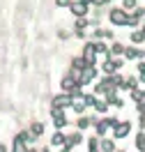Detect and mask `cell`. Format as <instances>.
Segmentation results:
<instances>
[{"label":"cell","mask_w":145,"mask_h":152,"mask_svg":"<svg viewBox=\"0 0 145 152\" xmlns=\"http://www.w3.org/2000/svg\"><path fill=\"white\" fill-rule=\"evenodd\" d=\"M127 16H129V12H125L122 7H111V10H108V21H111V26H117V28L127 26Z\"/></svg>","instance_id":"6da1fadb"},{"label":"cell","mask_w":145,"mask_h":152,"mask_svg":"<svg viewBox=\"0 0 145 152\" xmlns=\"http://www.w3.org/2000/svg\"><path fill=\"white\" fill-rule=\"evenodd\" d=\"M122 65H125V60H120V58H106L104 65H101V74H104V76L115 74V72L122 69Z\"/></svg>","instance_id":"7a4b0ae2"},{"label":"cell","mask_w":145,"mask_h":152,"mask_svg":"<svg viewBox=\"0 0 145 152\" xmlns=\"http://www.w3.org/2000/svg\"><path fill=\"white\" fill-rule=\"evenodd\" d=\"M60 86H62V92H71L74 88H78V72H74V69H69L67 74L62 76V81H60Z\"/></svg>","instance_id":"3957f363"},{"label":"cell","mask_w":145,"mask_h":152,"mask_svg":"<svg viewBox=\"0 0 145 152\" xmlns=\"http://www.w3.org/2000/svg\"><path fill=\"white\" fill-rule=\"evenodd\" d=\"M69 12L74 14V19L87 16V12H90V2H83V0H71V2H69Z\"/></svg>","instance_id":"277c9868"},{"label":"cell","mask_w":145,"mask_h":152,"mask_svg":"<svg viewBox=\"0 0 145 152\" xmlns=\"http://www.w3.org/2000/svg\"><path fill=\"white\" fill-rule=\"evenodd\" d=\"M145 16V7H136V10L129 12V16H127V26L129 28H138L141 26V21Z\"/></svg>","instance_id":"5b68a950"},{"label":"cell","mask_w":145,"mask_h":152,"mask_svg":"<svg viewBox=\"0 0 145 152\" xmlns=\"http://www.w3.org/2000/svg\"><path fill=\"white\" fill-rule=\"evenodd\" d=\"M97 74H99V72H97L95 67H85L83 72H78V86L83 88V86H87V83H92L97 78Z\"/></svg>","instance_id":"8992f818"},{"label":"cell","mask_w":145,"mask_h":152,"mask_svg":"<svg viewBox=\"0 0 145 152\" xmlns=\"http://www.w3.org/2000/svg\"><path fill=\"white\" fill-rule=\"evenodd\" d=\"M83 60L87 62V67H95L97 62V53H95V42H85V46H83Z\"/></svg>","instance_id":"52a82bcc"},{"label":"cell","mask_w":145,"mask_h":152,"mask_svg":"<svg viewBox=\"0 0 145 152\" xmlns=\"http://www.w3.org/2000/svg\"><path fill=\"white\" fill-rule=\"evenodd\" d=\"M67 106H71V97H69L67 92H62V95H55V97H53V102H51V108H58V111L67 108Z\"/></svg>","instance_id":"ba28073f"},{"label":"cell","mask_w":145,"mask_h":152,"mask_svg":"<svg viewBox=\"0 0 145 152\" xmlns=\"http://www.w3.org/2000/svg\"><path fill=\"white\" fill-rule=\"evenodd\" d=\"M117 120H113V118H106V120H97L95 127H97V136H104V134L108 132V129H113L115 127Z\"/></svg>","instance_id":"9c48e42d"},{"label":"cell","mask_w":145,"mask_h":152,"mask_svg":"<svg viewBox=\"0 0 145 152\" xmlns=\"http://www.w3.org/2000/svg\"><path fill=\"white\" fill-rule=\"evenodd\" d=\"M143 48L141 46H125V51H122V56L127 58V60H143Z\"/></svg>","instance_id":"30bf717a"},{"label":"cell","mask_w":145,"mask_h":152,"mask_svg":"<svg viewBox=\"0 0 145 152\" xmlns=\"http://www.w3.org/2000/svg\"><path fill=\"white\" fill-rule=\"evenodd\" d=\"M129 129H131V122H115L113 136L115 138H125V136H129Z\"/></svg>","instance_id":"8fae6325"},{"label":"cell","mask_w":145,"mask_h":152,"mask_svg":"<svg viewBox=\"0 0 145 152\" xmlns=\"http://www.w3.org/2000/svg\"><path fill=\"white\" fill-rule=\"evenodd\" d=\"M92 37H95V42H106V39H113L115 35H113V30L95 28V30H92Z\"/></svg>","instance_id":"7c38bea8"},{"label":"cell","mask_w":145,"mask_h":152,"mask_svg":"<svg viewBox=\"0 0 145 152\" xmlns=\"http://www.w3.org/2000/svg\"><path fill=\"white\" fill-rule=\"evenodd\" d=\"M104 95H106L104 102H106L108 106H117V108H122V99L117 97V90H108V92H104Z\"/></svg>","instance_id":"4fadbf2b"},{"label":"cell","mask_w":145,"mask_h":152,"mask_svg":"<svg viewBox=\"0 0 145 152\" xmlns=\"http://www.w3.org/2000/svg\"><path fill=\"white\" fill-rule=\"evenodd\" d=\"M51 113H53V122H55V127H58V129H62V127L67 124V118H65V113H62V111L51 108Z\"/></svg>","instance_id":"5bb4252c"},{"label":"cell","mask_w":145,"mask_h":152,"mask_svg":"<svg viewBox=\"0 0 145 152\" xmlns=\"http://www.w3.org/2000/svg\"><path fill=\"white\" fill-rule=\"evenodd\" d=\"M81 141H83V134L81 132L71 134V136H65V148H74V145H78Z\"/></svg>","instance_id":"9a60e30c"},{"label":"cell","mask_w":145,"mask_h":152,"mask_svg":"<svg viewBox=\"0 0 145 152\" xmlns=\"http://www.w3.org/2000/svg\"><path fill=\"white\" fill-rule=\"evenodd\" d=\"M85 67H87V62L83 60V56H74L71 58V69H74V72H83Z\"/></svg>","instance_id":"2e32d148"},{"label":"cell","mask_w":145,"mask_h":152,"mask_svg":"<svg viewBox=\"0 0 145 152\" xmlns=\"http://www.w3.org/2000/svg\"><path fill=\"white\" fill-rule=\"evenodd\" d=\"M129 39H131V44H134V46H141V44L145 42V35L138 28H134V30H131V35H129Z\"/></svg>","instance_id":"e0dca14e"},{"label":"cell","mask_w":145,"mask_h":152,"mask_svg":"<svg viewBox=\"0 0 145 152\" xmlns=\"http://www.w3.org/2000/svg\"><path fill=\"white\" fill-rule=\"evenodd\" d=\"M122 51H125V46H122L120 42H113V44L108 46V58H117V56H122Z\"/></svg>","instance_id":"ac0fdd59"},{"label":"cell","mask_w":145,"mask_h":152,"mask_svg":"<svg viewBox=\"0 0 145 152\" xmlns=\"http://www.w3.org/2000/svg\"><path fill=\"white\" fill-rule=\"evenodd\" d=\"M28 132L32 134L35 138H39V136L44 134V124H42V122H32V124H30V129H28Z\"/></svg>","instance_id":"d6986e66"},{"label":"cell","mask_w":145,"mask_h":152,"mask_svg":"<svg viewBox=\"0 0 145 152\" xmlns=\"http://www.w3.org/2000/svg\"><path fill=\"white\" fill-rule=\"evenodd\" d=\"M95 53L97 56H106L108 58V46L104 44V42H95Z\"/></svg>","instance_id":"ffe728a7"},{"label":"cell","mask_w":145,"mask_h":152,"mask_svg":"<svg viewBox=\"0 0 145 152\" xmlns=\"http://www.w3.org/2000/svg\"><path fill=\"white\" fill-rule=\"evenodd\" d=\"M122 88H125V90H134V88H138V81H136V76H129V78H125Z\"/></svg>","instance_id":"44dd1931"},{"label":"cell","mask_w":145,"mask_h":152,"mask_svg":"<svg viewBox=\"0 0 145 152\" xmlns=\"http://www.w3.org/2000/svg\"><path fill=\"white\" fill-rule=\"evenodd\" d=\"M101 150L104 152H115V143L111 141V138H104V141H101Z\"/></svg>","instance_id":"7402d4cb"},{"label":"cell","mask_w":145,"mask_h":152,"mask_svg":"<svg viewBox=\"0 0 145 152\" xmlns=\"http://www.w3.org/2000/svg\"><path fill=\"white\" fill-rule=\"evenodd\" d=\"M87 26H90V23H87V19H85V16H81V19H76V21H74V30H85Z\"/></svg>","instance_id":"603a6c76"},{"label":"cell","mask_w":145,"mask_h":152,"mask_svg":"<svg viewBox=\"0 0 145 152\" xmlns=\"http://www.w3.org/2000/svg\"><path fill=\"white\" fill-rule=\"evenodd\" d=\"M138 7V0H122V10L125 12H131Z\"/></svg>","instance_id":"cb8c5ba5"},{"label":"cell","mask_w":145,"mask_h":152,"mask_svg":"<svg viewBox=\"0 0 145 152\" xmlns=\"http://www.w3.org/2000/svg\"><path fill=\"white\" fill-rule=\"evenodd\" d=\"M51 143H53V145H65V134L55 132V134H53V138H51Z\"/></svg>","instance_id":"d4e9b609"},{"label":"cell","mask_w":145,"mask_h":152,"mask_svg":"<svg viewBox=\"0 0 145 152\" xmlns=\"http://www.w3.org/2000/svg\"><path fill=\"white\" fill-rule=\"evenodd\" d=\"M136 150L145 152V134H143V132H141L138 136H136Z\"/></svg>","instance_id":"484cf974"},{"label":"cell","mask_w":145,"mask_h":152,"mask_svg":"<svg viewBox=\"0 0 145 152\" xmlns=\"http://www.w3.org/2000/svg\"><path fill=\"white\" fill-rule=\"evenodd\" d=\"M95 111H99V113H106V111H108V104L97 99V102H95Z\"/></svg>","instance_id":"4316f807"},{"label":"cell","mask_w":145,"mask_h":152,"mask_svg":"<svg viewBox=\"0 0 145 152\" xmlns=\"http://www.w3.org/2000/svg\"><path fill=\"white\" fill-rule=\"evenodd\" d=\"M12 152H30L28 148H26V143H21V141H14V150Z\"/></svg>","instance_id":"83f0119b"},{"label":"cell","mask_w":145,"mask_h":152,"mask_svg":"<svg viewBox=\"0 0 145 152\" xmlns=\"http://www.w3.org/2000/svg\"><path fill=\"white\" fill-rule=\"evenodd\" d=\"M87 124H90V118H78V122H76V127H78V129H81V132H83V129H85Z\"/></svg>","instance_id":"f1b7e54d"},{"label":"cell","mask_w":145,"mask_h":152,"mask_svg":"<svg viewBox=\"0 0 145 152\" xmlns=\"http://www.w3.org/2000/svg\"><path fill=\"white\" fill-rule=\"evenodd\" d=\"M95 102H97L95 95H85V97H83V104H85V106H95Z\"/></svg>","instance_id":"f546056e"},{"label":"cell","mask_w":145,"mask_h":152,"mask_svg":"<svg viewBox=\"0 0 145 152\" xmlns=\"http://www.w3.org/2000/svg\"><path fill=\"white\" fill-rule=\"evenodd\" d=\"M90 2H92V5H95V7H104V5H108V2H111V0H90Z\"/></svg>","instance_id":"4dcf8cb0"},{"label":"cell","mask_w":145,"mask_h":152,"mask_svg":"<svg viewBox=\"0 0 145 152\" xmlns=\"http://www.w3.org/2000/svg\"><path fill=\"white\" fill-rule=\"evenodd\" d=\"M69 2H71V0H55L58 7H69Z\"/></svg>","instance_id":"1f68e13d"},{"label":"cell","mask_w":145,"mask_h":152,"mask_svg":"<svg viewBox=\"0 0 145 152\" xmlns=\"http://www.w3.org/2000/svg\"><path fill=\"white\" fill-rule=\"evenodd\" d=\"M58 37L60 39H69V32L67 30H58Z\"/></svg>","instance_id":"d6a6232c"},{"label":"cell","mask_w":145,"mask_h":152,"mask_svg":"<svg viewBox=\"0 0 145 152\" xmlns=\"http://www.w3.org/2000/svg\"><path fill=\"white\" fill-rule=\"evenodd\" d=\"M138 74H145V62H141V65H138Z\"/></svg>","instance_id":"836d02e7"},{"label":"cell","mask_w":145,"mask_h":152,"mask_svg":"<svg viewBox=\"0 0 145 152\" xmlns=\"http://www.w3.org/2000/svg\"><path fill=\"white\" fill-rule=\"evenodd\" d=\"M138 78H141V81H143V83H145V74H138Z\"/></svg>","instance_id":"e575fe53"},{"label":"cell","mask_w":145,"mask_h":152,"mask_svg":"<svg viewBox=\"0 0 145 152\" xmlns=\"http://www.w3.org/2000/svg\"><path fill=\"white\" fill-rule=\"evenodd\" d=\"M0 152H7V148H5V145H0Z\"/></svg>","instance_id":"d590c367"},{"label":"cell","mask_w":145,"mask_h":152,"mask_svg":"<svg viewBox=\"0 0 145 152\" xmlns=\"http://www.w3.org/2000/svg\"><path fill=\"white\" fill-rule=\"evenodd\" d=\"M141 32H143V35H145V26H143V28H141Z\"/></svg>","instance_id":"8d00e7d4"},{"label":"cell","mask_w":145,"mask_h":152,"mask_svg":"<svg viewBox=\"0 0 145 152\" xmlns=\"http://www.w3.org/2000/svg\"><path fill=\"white\" fill-rule=\"evenodd\" d=\"M83 2H90V0H83Z\"/></svg>","instance_id":"74e56055"},{"label":"cell","mask_w":145,"mask_h":152,"mask_svg":"<svg viewBox=\"0 0 145 152\" xmlns=\"http://www.w3.org/2000/svg\"><path fill=\"white\" fill-rule=\"evenodd\" d=\"M143 58H145V53H143Z\"/></svg>","instance_id":"f35d334b"},{"label":"cell","mask_w":145,"mask_h":152,"mask_svg":"<svg viewBox=\"0 0 145 152\" xmlns=\"http://www.w3.org/2000/svg\"><path fill=\"white\" fill-rule=\"evenodd\" d=\"M120 152H122V150H120Z\"/></svg>","instance_id":"ab89813d"}]
</instances>
